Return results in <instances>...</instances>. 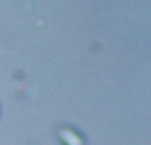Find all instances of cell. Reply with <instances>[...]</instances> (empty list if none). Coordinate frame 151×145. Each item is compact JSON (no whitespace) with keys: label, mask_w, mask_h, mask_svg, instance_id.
Listing matches in <instances>:
<instances>
[{"label":"cell","mask_w":151,"mask_h":145,"mask_svg":"<svg viewBox=\"0 0 151 145\" xmlns=\"http://www.w3.org/2000/svg\"><path fill=\"white\" fill-rule=\"evenodd\" d=\"M58 139L65 145H83V140L77 132L69 128H60L58 129Z\"/></svg>","instance_id":"obj_1"}]
</instances>
